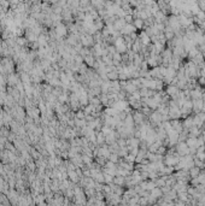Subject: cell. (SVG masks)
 <instances>
[{
    "label": "cell",
    "instance_id": "obj_3",
    "mask_svg": "<svg viewBox=\"0 0 205 206\" xmlns=\"http://www.w3.org/2000/svg\"><path fill=\"white\" fill-rule=\"evenodd\" d=\"M139 39H140V41H141V44L145 45V46H148L150 42H151V36H150L146 31H142V33L140 34Z\"/></svg>",
    "mask_w": 205,
    "mask_h": 206
},
{
    "label": "cell",
    "instance_id": "obj_11",
    "mask_svg": "<svg viewBox=\"0 0 205 206\" xmlns=\"http://www.w3.org/2000/svg\"><path fill=\"white\" fill-rule=\"evenodd\" d=\"M117 160H118V156H117V154H111V156H110V162L117 163Z\"/></svg>",
    "mask_w": 205,
    "mask_h": 206
},
{
    "label": "cell",
    "instance_id": "obj_9",
    "mask_svg": "<svg viewBox=\"0 0 205 206\" xmlns=\"http://www.w3.org/2000/svg\"><path fill=\"white\" fill-rule=\"evenodd\" d=\"M99 153H100V156H102V157H110V152H109V149H107L106 147H101V148L99 149Z\"/></svg>",
    "mask_w": 205,
    "mask_h": 206
},
{
    "label": "cell",
    "instance_id": "obj_4",
    "mask_svg": "<svg viewBox=\"0 0 205 206\" xmlns=\"http://www.w3.org/2000/svg\"><path fill=\"white\" fill-rule=\"evenodd\" d=\"M193 126V116H187V117H184V119H183V122H182V127H183V129H189L191 127Z\"/></svg>",
    "mask_w": 205,
    "mask_h": 206
},
{
    "label": "cell",
    "instance_id": "obj_8",
    "mask_svg": "<svg viewBox=\"0 0 205 206\" xmlns=\"http://www.w3.org/2000/svg\"><path fill=\"white\" fill-rule=\"evenodd\" d=\"M134 25H135V28H136V29H141L142 27H144V19H141V18H136V19L134 20Z\"/></svg>",
    "mask_w": 205,
    "mask_h": 206
},
{
    "label": "cell",
    "instance_id": "obj_6",
    "mask_svg": "<svg viewBox=\"0 0 205 206\" xmlns=\"http://www.w3.org/2000/svg\"><path fill=\"white\" fill-rule=\"evenodd\" d=\"M200 171H202V169H200L199 166H193V168H191V169L188 170V174H189L191 178H193V177H197L198 175H199Z\"/></svg>",
    "mask_w": 205,
    "mask_h": 206
},
{
    "label": "cell",
    "instance_id": "obj_2",
    "mask_svg": "<svg viewBox=\"0 0 205 206\" xmlns=\"http://www.w3.org/2000/svg\"><path fill=\"white\" fill-rule=\"evenodd\" d=\"M179 92H180V88L177 87L176 85H169V86L167 87V91H165V93H167L172 99H174L176 95L179 94Z\"/></svg>",
    "mask_w": 205,
    "mask_h": 206
},
{
    "label": "cell",
    "instance_id": "obj_12",
    "mask_svg": "<svg viewBox=\"0 0 205 206\" xmlns=\"http://www.w3.org/2000/svg\"><path fill=\"white\" fill-rule=\"evenodd\" d=\"M86 61L90 65H93V63H94V59L92 58V57H86Z\"/></svg>",
    "mask_w": 205,
    "mask_h": 206
},
{
    "label": "cell",
    "instance_id": "obj_7",
    "mask_svg": "<svg viewBox=\"0 0 205 206\" xmlns=\"http://www.w3.org/2000/svg\"><path fill=\"white\" fill-rule=\"evenodd\" d=\"M126 24H127L126 19H118L117 22L115 23V28H116V29H118V30H122V29H123V27H124Z\"/></svg>",
    "mask_w": 205,
    "mask_h": 206
},
{
    "label": "cell",
    "instance_id": "obj_10",
    "mask_svg": "<svg viewBox=\"0 0 205 206\" xmlns=\"http://www.w3.org/2000/svg\"><path fill=\"white\" fill-rule=\"evenodd\" d=\"M57 33H58V35H64V34H65V28H64V25H59V27H58V29H57Z\"/></svg>",
    "mask_w": 205,
    "mask_h": 206
},
{
    "label": "cell",
    "instance_id": "obj_1",
    "mask_svg": "<svg viewBox=\"0 0 205 206\" xmlns=\"http://www.w3.org/2000/svg\"><path fill=\"white\" fill-rule=\"evenodd\" d=\"M176 147V152L179 153L180 156H187V154H191V149L188 147V145L186 143V141H179L175 145Z\"/></svg>",
    "mask_w": 205,
    "mask_h": 206
},
{
    "label": "cell",
    "instance_id": "obj_13",
    "mask_svg": "<svg viewBox=\"0 0 205 206\" xmlns=\"http://www.w3.org/2000/svg\"><path fill=\"white\" fill-rule=\"evenodd\" d=\"M124 19H126V22H127V23H131V22H132V20H133V18H132V16H127V17H126Z\"/></svg>",
    "mask_w": 205,
    "mask_h": 206
},
{
    "label": "cell",
    "instance_id": "obj_5",
    "mask_svg": "<svg viewBox=\"0 0 205 206\" xmlns=\"http://www.w3.org/2000/svg\"><path fill=\"white\" fill-rule=\"evenodd\" d=\"M136 30V28H135V25L134 24H132V23H127L124 27H123V29L121 30L123 34H132V33H134Z\"/></svg>",
    "mask_w": 205,
    "mask_h": 206
}]
</instances>
